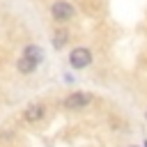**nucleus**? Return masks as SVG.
I'll use <instances>...</instances> for the list:
<instances>
[{"instance_id":"3","label":"nucleus","mask_w":147,"mask_h":147,"mask_svg":"<svg viewBox=\"0 0 147 147\" xmlns=\"http://www.w3.org/2000/svg\"><path fill=\"white\" fill-rule=\"evenodd\" d=\"M92 103V94L85 92V90H78V92H71L67 99H64V108L67 110H83Z\"/></svg>"},{"instance_id":"8","label":"nucleus","mask_w":147,"mask_h":147,"mask_svg":"<svg viewBox=\"0 0 147 147\" xmlns=\"http://www.w3.org/2000/svg\"><path fill=\"white\" fill-rule=\"evenodd\" d=\"M140 147H147V140H145V142H142V145H140Z\"/></svg>"},{"instance_id":"4","label":"nucleus","mask_w":147,"mask_h":147,"mask_svg":"<svg viewBox=\"0 0 147 147\" xmlns=\"http://www.w3.org/2000/svg\"><path fill=\"white\" fill-rule=\"evenodd\" d=\"M44 115H46V106H44V103H30V106L23 110V119L30 122V124L39 122Z\"/></svg>"},{"instance_id":"2","label":"nucleus","mask_w":147,"mask_h":147,"mask_svg":"<svg viewBox=\"0 0 147 147\" xmlns=\"http://www.w3.org/2000/svg\"><path fill=\"white\" fill-rule=\"evenodd\" d=\"M51 16H53L57 23H67V21H71V18L76 16V9H74L71 2H67V0H57V2L51 5Z\"/></svg>"},{"instance_id":"6","label":"nucleus","mask_w":147,"mask_h":147,"mask_svg":"<svg viewBox=\"0 0 147 147\" xmlns=\"http://www.w3.org/2000/svg\"><path fill=\"white\" fill-rule=\"evenodd\" d=\"M16 69H18V74H32V71L37 69V62L30 60L28 55H21L18 62H16Z\"/></svg>"},{"instance_id":"7","label":"nucleus","mask_w":147,"mask_h":147,"mask_svg":"<svg viewBox=\"0 0 147 147\" xmlns=\"http://www.w3.org/2000/svg\"><path fill=\"white\" fill-rule=\"evenodd\" d=\"M67 41H69V32H67V30H57V32L53 34V46H55V48H62Z\"/></svg>"},{"instance_id":"5","label":"nucleus","mask_w":147,"mask_h":147,"mask_svg":"<svg viewBox=\"0 0 147 147\" xmlns=\"http://www.w3.org/2000/svg\"><path fill=\"white\" fill-rule=\"evenodd\" d=\"M23 55H28L30 60H34L37 64H39V62H44V48H41V46H37V44H28V46L23 48Z\"/></svg>"},{"instance_id":"10","label":"nucleus","mask_w":147,"mask_h":147,"mask_svg":"<svg viewBox=\"0 0 147 147\" xmlns=\"http://www.w3.org/2000/svg\"><path fill=\"white\" fill-rule=\"evenodd\" d=\"M129 147H136V145H129Z\"/></svg>"},{"instance_id":"9","label":"nucleus","mask_w":147,"mask_h":147,"mask_svg":"<svg viewBox=\"0 0 147 147\" xmlns=\"http://www.w3.org/2000/svg\"><path fill=\"white\" fill-rule=\"evenodd\" d=\"M145 119H147V110H145Z\"/></svg>"},{"instance_id":"1","label":"nucleus","mask_w":147,"mask_h":147,"mask_svg":"<svg viewBox=\"0 0 147 147\" xmlns=\"http://www.w3.org/2000/svg\"><path fill=\"white\" fill-rule=\"evenodd\" d=\"M92 64V51L87 46H76L69 53V67L71 69H85Z\"/></svg>"}]
</instances>
